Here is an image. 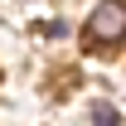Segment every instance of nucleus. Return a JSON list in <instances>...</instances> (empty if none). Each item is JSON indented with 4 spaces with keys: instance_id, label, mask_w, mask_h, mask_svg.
<instances>
[{
    "instance_id": "2",
    "label": "nucleus",
    "mask_w": 126,
    "mask_h": 126,
    "mask_svg": "<svg viewBox=\"0 0 126 126\" xmlns=\"http://www.w3.org/2000/svg\"><path fill=\"white\" fill-rule=\"evenodd\" d=\"M92 126H116V111H111V107H97L92 111Z\"/></svg>"
},
{
    "instance_id": "1",
    "label": "nucleus",
    "mask_w": 126,
    "mask_h": 126,
    "mask_svg": "<svg viewBox=\"0 0 126 126\" xmlns=\"http://www.w3.org/2000/svg\"><path fill=\"white\" fill-rule=\"evenodd\" d=\"M126 39V0H102L87 19V44H116Z\"/></svg>"
}]
</instances>
